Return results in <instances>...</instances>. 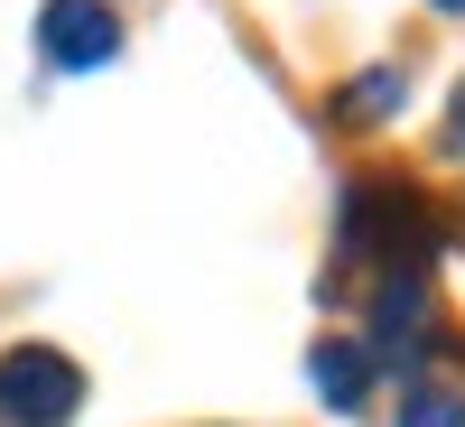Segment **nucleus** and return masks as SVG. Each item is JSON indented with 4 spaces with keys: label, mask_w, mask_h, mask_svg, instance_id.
Listing matches in <instances>:
<instances>
[{
    "label": "nucleus",
    "mask_w": 465,
    "mask_h": 427,
    "mask_svg": "<svg viewBox=\"0 0 465 427\" xmlns=\"http://www.w3.org/2000/svg\"><path fill=\"white\" fill-rule=\"evenodd\" d=\"M401 427H465V400L456 391H410L401 400Z\"/></svg>",
    "instance_id": "obj_5"
},
{
    "label": "nucleus",
    "mask_w": 465,
    "mask_h": 427,
    "mask_svg": "<svg viewBox=\"0 0 465 427\" xmlns=\"http://www.w3.org/2000/svg\"><path fill=\"white\" fill-rule=\"evenodd\" d=\"M317 391H326V409H363L372 400V344H317Z\"/></svg>",
    "instance_id": "obj_3"
},
{
    "label": "nucleus",
    "mask_w": 465,
    "mask_h": 427,
    "mask_svg": "<svg viewBox=\"0 0 465 427\" xmlns=\"http://www.w3.org/2000/svg\"><path fill=\"white\" fill-rule=\"evenodd\" d=\"M447 149H465V84H456V102H447Z\"/></svg>",
    "instance_id": "obj_6"
},
{
    "label": "nucleus",
    "mask_w": 465,
    "mask_h": 427,
    "mask_svg": "<svg viewBox=\"0 0 465 427\" xmlns=\"http://www.w3.org/2000/svg\"><path fill=\"white\" fill-rule=\"evenodd\" d=\"M84 409V372L56 344H10L0 354V427H65Z\"/></svg>",
    "instance_id": "obj_1"
},
{
    "label": "nucleus",
    "mask_w": 465,
    "mask_h": 427,
    "mask_svg": "<svg viewBox=\"0 0 465 427\" xmlns=\"http://www.w3.org/2000/svg\"><path fill=\"white\" fill-rule=\"evenodd\" d=\"M438 10H465V0H438Z\"/></svg>",
    "instance_id": "obj_7"
},
{
    "label": "nucleus",
    "mask_w": 465,
    "mask_h": 427,
    "mask_svg": "<svg viewBox=\"0 0 465 427\" xmlns=\"http://www.w3.org/2000/svg\"><path fill=\"white\" fill-rule=\"evenodd\" d=\"M37 47H47V65L84 74V65H112V47H122V19H112L103 0H47V10H37Z\"/></svg>",
    "instance_id": "obj_2"
},
{
    "label": "nucleus",
    "mask_w": 465,
    "mask_h": 427,
    "mask_svg": "<svg viewBox=\"0 0 465 427\" xmlns=\"http://www.w3.org/2000/svg\"><path fill=\"white\" fill-rule=\"evenodd\" d=\"M401 93H410V74H401V65H381V74H354V84H344V121H372V112H401Z\"/></svg>",
    "instance_id": "obj_4"
}]
</instances>
